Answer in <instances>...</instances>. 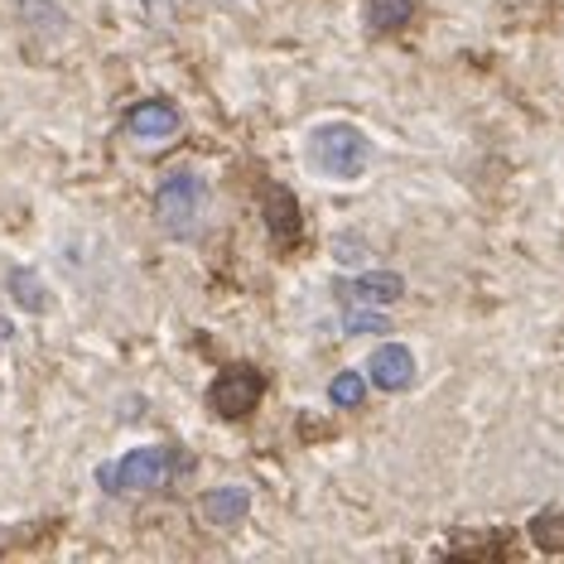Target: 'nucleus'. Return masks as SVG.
<instances>
[{
	"label": "nucleus",
	"mask_w": 564,
	"mask_h": 564,
	"mask_svg": "<svg viewBox=\"0 0 564 564\" xmlns=\"http://www.w3.org/2000/svg\"><path fill=\"white\" fill-rule=\"evenodd\" d=\"M304 155H310L314 174L333 178V184H352V178H362L367 164H371V140L348 121H324L310 131V140H304Z\"/></svg>",
	"instance_id": "obj_1"
},
{
	"label": "nucleus",
	"mask_w": 564,
	"mask_h": 564,
	"mask_svg": "<svg viewBox=\"0 0 564 564\" xmlns=\"http://www.w3.org/2000/svg\"><path fill=\"white\" fill-rule=\"evenodd\" d=\"M203 178L194 170H170L155 184V213H160V227L170 237H194L198 232V217H203Z\"/></svg>",
	"instance_id": "obj_2"
},
{
	"label": "nucleus",
	"mask_w": 564,
	"mask_h": 564,
	"mask_svg": "<svg viewBox=\"0 0 564 564\" xmlns=\"http://www.w3.org/2000/svg\"><path fill=\"white\" fill-rule=\"evenodd\" d=\"M164 478H170V448H160V444L131 448L117 464L97 468V482L107 487V492H145V487H160Z\"/></svg>",
	"instance_id": "obj_3"
},
{
	"label": "nucleus",
	"mask_w": 564,
	"mask_h": 564,
	"mask_svg": "<svg viewBox=\"0 0 564 564\" xmlns=\"http://www.w3.org/2000/svg\"><path fill=\"white\" fill-rule=\"evenodd\" d=\"M261 395H265L261 371L256 367H227L223 377L208 387V405H213V415H223V420H241L261 405Z\"/></svg>",
	"instance_id": "obj_4"
},
{
	"label": "nucleus",
	"mask_w": 564,
	"mask_h": 564,
	"mask_svg": "<svg viewBox=\"0 0 564 564\" xmlns=\"http://www.w3.org/2000/svg\"><path fill=\"white\" fill-rule=\"evenodd\" d=\"M367 371L381 391H405L410 381H415V352H410L405 343H381V348L371 352Z\"/></svg>",
	"instance_id": "obj_5"
},
{
	"label": "nucleus",
	"mask_w": 564,
	"mask_h": 564,
	"mask_svg": "<svg viewBox=\"0 0 564 564\" xmlns=\"http://www.w3.org/2000/svg\"><path fill=\"white\" fill-rule=\"evenodd\" d=\"M178 126H184V117L170 107V101H140V107H131V117H126V131H131L135 140H170Z\"/></svg>",
	"instance_id": "obj_6"
},
{
	"label": "nucleus",
	"mask_w": 564,
	"mask_h": 564,
	"mask_svg": "<svg viewBox=\"0 0 564 564\" xmlns=\"http://www.w3.org/2000/svg\"><path fill=\"white\" fill-rule=\"evenodd\" d=\"M265 232L275 237V247H294L304 232L300 203H294V194H285V188H265Z\"/></svg>",
	"instance_id": "obj_7"
},
{
	"label": "nucleus",
	"mask_w": 564,
	"mask_h": 564,
	"mask_svg": "<svg viewBox=\"0 0 564 564\" xmlns=\"http://www.w3.org/2000/svg\"><path fill=\"white\" fill-rule=\"evenodd\" d=\"M251 511V492L247 487H213L208 497H203V517H208V525H241Z\"/></svg>",
	"instance_id": "obj_8"
},
{
	"label": "nucleus",
	"mask_w": 564,
	"mask_h": 564,
	"mask_svg": "<svg viewBox=\"0 0 564 564\" xmlns=\"http://www.w3.org/2000/svg\"><path fill=\"white\" fill-rule=\"evenodd\" d=\"M352 304H395L405 294V280L391 275V271H371V275H357L352 285H343Z\"/></svg>",
	"instance_id": "obj_9"
},
{
	"label": "nucleus",
	"mask_w": 564,
	"mask_h": 564,
	"mask_svg": "<svg viewBox=\"0 0 564 564\" xmlns=\"http://www.w3.org/2000/svg\"><path fill=\"white\" fill-rule=\"evenodd\" d=\"M10 294H15V304L24 314H44L48 310V290H44V280L30 271V265H15L10 271Z\"/></svg>",
	"instance_id": "obj_10"
},
{
	"label": "nucleus",
	"mask_w": 564,
	"mask_h": 564,
	"mask_svg": "<svg viewBox=\"0 0 564 564\" xmlns=\"http://www.w3.org/2000/svg\"><path fill=\"white\" fill-rule=\"evenodd\" d=\"M410 15H415V0H367V24L377 34L401 30V24H410Z\"/></svg>",
	"instance_id": "obj_11"
},
{
	"label": "nucleus",
	"mask_w": 564,
	"mask_h": 564,
	"mask_svg": "<svg viewBox=\"0 0 564 564\" xmlns=\"http://www.w3.org/2000/svg\"><path fill=\"white\" fill-rule=\"evenodd\" d=\"M531 541L545 550V555H560L564 550V511H541L531 521Z\"/></svg>",
	"instance_id": "obj_12"
},
{
	"label": "nucleus",
	"mask_w": 564,
	"mask_h": 564,
	"mask_svg": "<svg viewBox=\"0 0 564 564\" xmlns=\"http://www.w3.org/2000/svg\"><path fill=\"white\" fill-rule=\"evenodd\" d=\"M362 395H367V387H362V377H357V371H343V377L328 381V401L343 405V410H357V405H362Z\"/></svg>",
	"instance_id": "obj_13"
},
{
	"label": "nucleus",
	"mask_w": 564,
	"mask_h": 564,
	"mask_svg": "<svg viewBox=\"0 0 564 564\" xmlns=\"http://www.w3.org/2000/svg\"><path fill=\"white\" fill-rule=\"evenodd\" d=\"M348 328H352V333H387V318L362 314V318H348Z\"/></svg>",
	"instance_id": "obj_14"
},
{
	"label": "nucleus",
	"mask_w": 564,
	"mask_h": 564,
	"mask_svg": "<svg viewBox=\"0 0 564 564\" xmlns=\"http://www.w3.org/2000/svg\"><path fill=\"white\" fill-rule=\"evenodd\" d=\"M15 338V328H10V318H0V343H10Z\"/></svg>",
	"instance_id": "obj_15"
}]
</instances>
